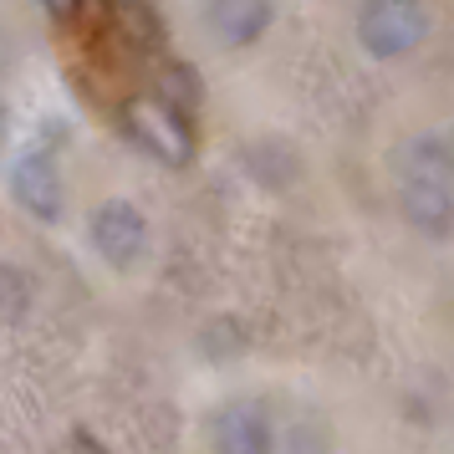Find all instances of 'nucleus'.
<instances>
[{"label": "nucleus", "instance_id": "obj_1", "mask_svg": "<svg viewBox=\"0 0 454 454\" xmlns=\"http://www.w3.org/2000/svg\"><path fill=\"white\" fill-rule=\"evenodd\" d=\"M398 205L419 235L450 240L454 235V133L424 128L403 144L398 159Z\"/></svg>", "mask_w": 454, "mask_h": 454}, {"label": "nucleus", "instance_id": "obj_6", "mask_svg": "<svg viewBox=\"0 0 454 454\" xmlns=\"http://www.w3.org/2000/svg\"><path fill=\"white\" fill-rule=\"evenodd\" d=\"M11 200L31 215V220H42V225H51V220H62V168H57V159L46 153V148H31V153H21L16 164H11Z\"/></svg>", "mask_w": 454, "mask_h": 454}, {"label": "nucleus", "instance_id": "obj_7", "mask_svg": "<svg viewBox=\"0 0 454 454\" xmlns=\"http://www.w3.org/2000/svg\"><path fill=\"white\" fill-rule=\"evenodd\" d=\"M276 21V0H205V26L220 46H255Z\"/></svg>", "mask_w": 454, "mask_h": 454}, {"label": "nucleus", "instance_id": "obj_8", "mask_svg": "<svg viewBox=\"0 0 454 454\" xmlns=\"http://www.w3.org/2000/svg\"><path fill=\"white\" fill-rule=\"evenodd\" d=\"M42 5H46V16H57V21H72V16L82 11L87 0H42Z\"/></svg>", "mask_w": 454, "mask_h": 454}, {"label": "nucleus", "instance_id": "obj_3", "mask_svg": "<svg viewBox=\"0 0 454 454\" xmlns=\"http://www.w3.org/2000/svg\"><path fill=\"white\" fill-rule=\"evenodd\" d=\"M429 0H363L352 31L372 62H398L429 42Z\"/></svg>", "mask_w": 454, "mask_h": 454}, {"label": "nucleus", "instance_id": "obj_2", "mask_svg": "<svg viewBox=\"0 0 454 454\" xmlns=\"http://www.w3.org/2000/svg\"><path fill=\"white\" fill-rule=\"evenodd\" d=\"M118 123L133 138V148H144L148 159H159L168 168L194 164V153H200V133L189 123V113L179 103H168L164 92H133V98H123Z\"/></svg>", "mask_w": 454, "mask_h": 454}, {"label": "nucleus", "instance_id": "obj_5", "mask_svg": "<svg viewBox=\"0 0 454 454\" xmlns=\"http://www.w3.org/2000/svg\"><path fill=\"white\" fill-rule=\"evenodd\" d=\"M209 444L215 454H276V419L255 398L220 403L209 419Z\"/></svg>", "mask_w": 454, "mask_h": 454}, {"label": "nucleus", "instance_id": "obj_4", "mask_svg": "<svg viewBox=\"0 0 454 454\" xmlns=\"http://www.w3.org/2000/svg\"><path fill=\"white\" fill-rule=\"evenodd\" d=\"M87 240H92L103 266L133 270L148 255V215L133 200H103L87 220Z\"/></svg>", "mask_w": 454, "mask_h": 454}]
</instances>
